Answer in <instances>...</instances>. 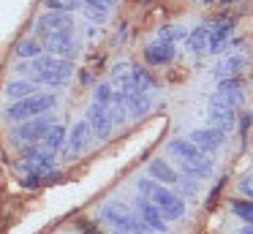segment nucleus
<instances>
[{
  "mask_svg": "<svg viewBox=\"0 0 253 234\" xmlns=\"http://www.w3.org/2000/svg\"><path fill=\"white\" fill-rule=\"evenodd\" d=\"M41 141H44V150L55 155V152L66 144V128H63V125H52V128L44 134V139H41Z\"/></svg>",
  "mask_w": 253,
  "mask_h": 234,
  "instance_id": "obj_20",
  "label": "nucleus"
},
{
  "mask_svg": "<svg viewBox=\"0 0 253 234\" xmlns=\"http://www.w3.org/2000/svg\"><path fill=\"white\" fill-rule=\"evenodd\" d=\"M46 52H52L55 57H63V60H71L77 54V44H74V36L71 33H46L41 36Z\"/></svg>",
  "mask_w": 253,
  "mask_h": 234,
  "instance_id": "obj_9",
  "label": "nucleus"
},
{
  "mask_svg": "<svg viewBox=\"0 0 253 234\" xmlns=\"http://www.w3.org/2000/svg\"><path fill=\"white\" fill-rule=\"evenodd\" d=\"M115 234H126V232H115Z\"/></svg>",
  "mask_w": 253,
  "mask_h": 234,
  "instance_id": "obj_34",
  "label": "nucleus"
},
{
  "mask_svg": "<svg viewBox=\"0 0 253 234\" xmlns=\"http://www.w3.org/2000/svg\"><path fill=\"white\" fill-rule=\"evenodd\" d=\"M231 212L242 218L248 226H253V201H231Z\"/></svg>",
  "mask_w": 253,
  "mask_h": 234,
  "instance_id": "obj_24",
  "label": "nucleus"
},
{
  "mask_svg": "<svg viewBox=\"0 0 253 234\" xmlns=\"http://www.w3.org/2000/svg\"><path fill=\"white\" fill-rule=\"evenodd\" d=\"M82 234H101V232H95L93 226H87V223H84V226H82Z\"/></svg>",
  "mask_w": 253,
  "mask_h": 234,
  "instance_id": "obj_32",
  "label": "nucleus"
},
{
  "mask_svg": "<svg viewBox=\"0 0 253 234\" xmlns=\"http://www.w3.org/2000/svg\"><path fill=\"white\" fill-rule=\"evenodd\" d=\"M177 188L182 190L185 196H196V190H199V183H193V180H188V177H177Z\"/></svg>",
  "mask_w": 253,
  "mask_h": 234,
  "instance_id": "obj_27",
  "label": "nucleus"
},
{
  "mask_svg": "<svg viewBox=\"0 0 253 234\" xmlns=\"http://www.w3.org/2000/svg\"><path fill=\"white\" fill-rule=\"evenodd\" d=\"M166 152L180 158V166L185 174H193V177H210V174H212V161H210V155L199 150L191 139H171L169 144H166Z\"/></svg>",
  "mask_w": 253,
  "mask_h": 234,
  "instance_id": "obj_1",
  "label": "nucleus"
},
{
  "mask_svg": "<svg viewBox=\"0 0 253 234\" xmlns=\"http://www.w3.org/2000/svg\"><path fill=\"white\" fill-rule=\"evenodd\" d=\"M87 144H90V128H87V123H77L71 128V136L66 139V158H77V155H82L84 150H87Z\"/></svg>",
  "mask_w": 253,
  "mask_h": 234,
  "instance_id": "obj_12",
  "label": "nucleus"
},
{
  "mask_svg": "<svg viewBox=\"0 0 253 234\" xmlns=\"http://www.w3.org/2000/svg\"><path fill=\"white\" fill-rule=\"evenodd\" d=\"M185 44H188V49H191L193 54H204V52H207V27H204V25L193 27L191 36L185 38Z\"/></svg>",
  "mask_w": 253,
  "mask_h": 234,
  "instance_id": "obj_21",
  "label": "nucleus"
},
{
  "mask_svg": "<svg viewBox=\"0 0 253 234\" xmlns=\"http://www.w3.org/2000/svg\"><path fill=\"white\" fill-rule=\"evenodd\" d=\"M136 215L150 226V232H166V221H164V215H161L158 207L150 204V201L144 199V196H139V199H136Z\"/></svg>",
  "mask_w": 253,
  "mask_h": 234,
  "instance_id": "obj_13",
  "label": "nucleus"
},
{
  "mask_svg": "<svg viewBox=\"0 0 253 234\" xmlns=\"http://www.w3.org/2000/svg\"><path fill=\"white\" fill-rule=\"evenodd\" d=\"M112 98H115V90H112V85H98L95 87V103H101V106H109Z\"/></svg>",
  "mask_w": 253,
  "mask_h": 234,
  "instance_id": "obj_26",
  "label": "nucleus"
},
{
  "mask_svg": "<svg viewBox=\"0 0 253 234\" xmlns=\"http://www.w3.org/2000/svg\"><path fill=\"white\" fill-rule=\"evenodd\" d=\"M234 109H226V106H212V103H207V123L210 128H218V131H229L234 128Z\"/></svg>",
  "mask_w": 253,
  "mask_h": 234,
  "instance_id": "obj_15",
  "label": "nucleus"
},
{
  "mask_svg": "<svg viewBox=\"0 0 253 234\" xmlns=\"http://www.w3.org/2000/svg\"><path fill=\"white\" fill-rule=\"evenodd\" d=\"M242 65H245V57H242V54H231L223 63H218L215 76H218V79H231V76H237L242 71Z\"/></svg>",
  "mask_w": 253,
  "mask_h": 234,
  "instance_id": "obj_18",
  "label": "nucleus"
},
{
  "mask_svg": "<svg viewBox=\"0 0 253 234\" xmlns=\"http://www.w3.org/2000/svg\"><path fill=\"white\" fill-rule=\"evenodd\" d=\"M240 190H242V193H248V196H253V185H251V180H242V183H240Z\"/></svg>",
  "mask_w": 253,
  "mask_h": 234,
  "instance_id": "obj_31",
  "label": "nucleus"
},
{
  "mask_svg": "<svg viewBox=\"0 0 253 234\" xmlns=\"http://www.w3.org/2000/svg\"><path fill=\"white\" fill-rule=\"evenodd\" d=\"M242 234H253V226H245V229H242Z\"/></svg>",
  "mask_w": 253,
  "mask_h": 234,
  "instance_id": "obj_33",
  "label": "nucleus"
},
{
  "mask_svg": "<svg viewBox=\"0 0 253 234\" xmlns=\"http://www.w3.org/2000/svg\"><path fill=\"white\" fill-rule=\"evenodd\" d=\"M74 30V22L68 14H60V11H46L36 19V33L46 36V33H71Z\"/></svg>",
  "mask_w": 253,
  "mask_h": 234,
  "instance_id": "obj_8",
  "label": "nucleus"
},
{
  "mask_svg": "<svg viewBox=\"0 0 253 234\" xmlns=\"http://www.w3.org/2000/svg\"><path fill=\"white\" fill-rule=\"evenodd\" d=\"M251 120H253L251 114H242V125H240V134H242V136L248 134V125H251Z\"/></svg>",
  "mask_w": 253,
  "mask_h": 234,
  "instance_id": "obj_30",
  "label": "nucleus"
},
{
  "mask_svg": "<svg viewBox=\"0 0 253 234\" xmlns=\"http://www.w3.org/2000/svg\"><path fill=\"white\" fill-rule=\"evenodd\" d=\"M188 139H191V141H193V144H196L202 152H207V155H210V152H218L220 147H223L226 134H223V131H218V128H210V125H207V128L193 131V134L188 136Z\"/></svg>",
  "mask_w": 253,
  "mask_h": 234,
  "instance_id": "obj_11",
  "label": "nucleus"
},
{
  "mask_svg": "<svg viewBox=\"0 0 253 234\" xmlns=\"http://www.w3.org/2000/svg\"><path fill=\"white\" fill-rule=\"evenodd\" d=\"M55 103H57V98L49 95V93H33V95H28V98L14 101L11 106L6 109V120H11V123H25V120H33V117H41V114L52 112Z\"/></svg>",
  "mask_w": 253,
  "mask_h": 234,
  "instance_id": "obj_4",
  "label": "nucleus"
},
{
  "mask_svg": "<svg viewBox=\"0 0 253 234\" xmlns=\"http://www.w3.org/2000/svg\"><path fill=\"white\" fill-rule=\"evenodd\" d=\"M229 30H231V25H226V22L207 27V52L210 54H218L226 49V44H229Z\"/></svg>",
  "mask_w": 253,
  "mask_h": 234,
  "instance_id": "obj_16",
  "label": "nucleus"
},
{
  "mask_svg": "<svg viewBox=\"0 0 253 234\" xmlns=\"http://www.w3.org/2000/svg\"><path fill=\"white\" fill-rule=\"evenodd\" d=\"M41 54V44L36 41V38H22V41L17 44V57L22 60H36Z\"/></svg>",
  "mask_w": 253,
  "mask_h": 234,
  "instance_id": "obj_23",
  "label": "nucleus"
},
{
  "mask_svg": "<svg viewBox=\"0 0 253 234\" xmlns=\"http://www.w3.org/2000/svg\"><path fill=\"white\" fill-rule=\"evenodd\" d=\"M36 93V82L30 79H14L6 85V98H11V101H19V98H28Z\"/></svg>",
  "mask_w": 253,
  "mask_h": 234,
  "instance_id": "obj_19",
  "label": "nucleus"
},
{
  "mask_svg": "<svg viewBox=\"0 0 253 234\" xmlns=\"http://www.w3.org/2000/svg\"><path fill=\"white\" fill-rule=\"evenodd\" d=\"M180 36V30L177 27H161V33H158V41H169V44H174V38Z\"/></svg>",
  "mask_w": 253,
  "mask_h": 234,
  "instance_id": "obj_29",
  "label": "nucleus"
},
{
  "mask_svg": "<svg viewBox=\"0 0 253 234\" xmlns=\"http://www.w3.org/2000/svg\"><path fill=\"white\" fill-rule=\"evenodd\" d=\"M49 128H52V117H33V120H25L11 134V139L14 144H36V141L44 139V134Z\"/></svg>",
  "mask_w": 253,
  "mask_h": 234,
  "instance_id": "obj_6",
  "label": "nucleus"
},
{
  "mask_svg": "<svg viewBox=\"0 0 253 234\" xmlns=\"http://www.w3.org/2000/svg\"><path fill=\"white\" fill-rule=\"evenodd\" d=\"M101 218H104L109 226H115L117 232H126V234H150L147 223H144L133 210L117 204V201H109V204L101 207Z\"/></svg>",
  "mask_w": 253,
  "mask_h": 234,
  "instance_id": "obj_5",
  "label": "nucleus"
},
{
  "mask_svg": "<svg viewBox=\"0 0 253 234\" xmlns=\"http://www.w3.org/2000/svg\"><path fill=\"white\" fill-rule=\"evenodd\" d=\"M218 93H223V95L229 98L231 103H234V106H240V103H242V85H240V79H234V76L220 82V85H218Z\"/></svg>",
  "mask_w": 253,
  "mask_h": 234,
  "instance_id": "obj_22",
  "label": "nucleus"
},
{
  "mask_svg": "<svg viewBox=\"0 0 253 234\" xmlns=\"http://www.w3.org/2000/svg\"><path fill=\"white\" fill-rule=\"evenodd\" d=\"M144 60H147L150 65H166L174 60V44L169 41H155L150 44L147 49H144Z\"/></svg>",
  "mask_w": 253,
  "mask_h": 234,
  "instance_id": "obj_14",
  "label": "nucleus"
},
{
  "mask_svg": "<svg viewBox=\"0 0 253 234\" xmlns=\"http://www.w3.org/2000/svg\"><path fill=\"white\" fill-rule=\"evenodd\" d=\"M44 5L49 11H60V14H71L79 8V0H44Z\"/></svg>",
  "mask_w": 253,
  "mask_h": 234,
  "instance_id": "obj_25",
  "label": "nucleus"
},
{
  "mask_svg": "<svg viewBox=\"0 0 253 234\" xmlns=\"http://www.w3.org/2000/svg\"><path fill=\"white\" fill-rule=\"evenodd\" d=\"M136 188H139V196H144L150 204L158 207V212L164 215V221H177V218L185 215L182 199L177 193H171V190H166L164 185L153 183V180H139Z\"/></svg>",
  "mask_w": 253,
  "mask_h": 234,
  "instance_id": "obj_3",
  "label": "nucleus"
},
{
  "mask_svg": "<svg viewBox=\"0 0 253 234\" xmlns=\"http://www.w3.org/2000/svg\"><path fill=\"white\" fill-rule=\"evenodd\" d=\"M150 174H153L155 180H161V183H166V185H174L177 177H180V174H177L166 161H161V158H153V161H150Z\"/></svg>",
  "mask_w": 253,
  "mask_h": 234,
  "instance_id": "obj_17",
  "label": "nucleus"
},
{
  "mask_svg": "<svg viewBox=\"0 0 253 234\" xmlns=\"http://www.w3.org/2000/svg\"><path fill=\"white\" fill-rule=\"evenodd\" d=\"M79 3H84L87 8H95V11H109L115 8L117 0H79Z\"/></svg>",
  "mask_w": 253,
  "mask_h": 234,
  "instance_id": "obj_28",
  "label": "nucleus"
},
{
  "mask_svg": "<svg viewBox=\"0 0 253 234\" xmlns=\"http://www.w3.org/2000/svg\"><path fill=\"white\" fill-rule=\"evenodd\" d=\"M226 3H231V0H226Z\"/></svg>",
  "mask_w": 253,
  "mask_h": 234,
  "instance_id": "obj_35",
  "label": "nucleus"
},
{
  "mask_svg": "<svg viewBox=\"0 0 253 234\" xmlns=\"http://www.w3.org/2000/svg\"><path fill=\"white\" fill-rule=\"evenodd\" d=\"M87 128L95 134V139H109V134H112V114H109V106H101V103H90V109H87Z\"/></svg>",
  "mask_w": 253,
  "mask_h": 234,
  "instance_id": "obj_7",
  "label": "nucleus"
},
{
  "mask_svg": "<svg viewBox=\"0 0 253 234\" xmlns=\"http://www.w3.org/2000/svg\"><path fill=\"white\" fill-rule=\"evenodd\" d=\"M22 166L28 169L30 174H44L55 169V155L46 150H36V147H28L22 152Z\"/></svg>",
  "mask_w": 253,
  "mask_h": 234,
  "instance_id": "obj_10",
  "label": "nucleus"
},
{
  "mask_svg": "<svg viewBox=\"0 0 253 234\" xmlns=\"http://www.w3.org/2000/svg\"><path fill=\"white\" fill-rule=\"evenodd\" d=\"M25 68H28L30 74H36V82H41V85H52V87H63L74 76L71 60L55 57V54H39L30 65H22V71Z\"/></svg>",
  "mask_w": 253,
  "mask_h": 234,
  "instance_id": "obj_2",
  "label": "nucleus"
}]
</instances>
